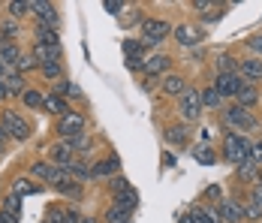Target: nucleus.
Returning <instances> with one entry per match:
<instances>
[{"instance_id":"nucleus-1","label":"nucleus","mask_w":262,"mask_h":223,"mask_svg":"<svg viewBox=\"0 0 262 223\" xmlns=\"http://www.w3.org/2000/svg\"><path fill=\"white\" fill-rule=\"evenodd\" d=\"M223 157L235 166H247L250 163V142L241 136V133H229L223 139Z\"/></svg>"},{"instance_id":"nucleus-2","label":"nucleus","mask_w":262,"mask_h":223,"mask_svg":"<svg viewBox=\"0 0 262 223\" xmlns=\"http://www.w3.org/2000/svg\"><path fill=\"white\" fill-rule=\"evenodd\" d=\"M139 33H142V43L145 46H157V43H163L172 33V27H169V22H163V18H145L139 25Z\"/></svg>"},{"instance_id":"nucleus-3","label":"nucleus","mask_w":262,"mask_h":223,"mask_svg":"<svg viewBox=\"0 0 262 223\" xmlns=\"http://www.w3.org/2000/svg\"><path fill=\"white\" fill-rule=\"evenodd\" d=\"M0 127L6 130V136H12V139H18V142H25L27 136H30V127H27V121L15 112V109H6L3 112V121H0Z\"/></svg>"},{"instance_id":"nucleus-4","label":"nucleus","mask_w":262,"mask_h":223,"mask_svg":"<svg viewBox=\"0 0 262 223\" xmlns=\"http://www.w3.org/2000/svg\"><path fill=\"white\" fill-rule=\"evenodd\" d=\"M178 112H181L184 121H196L202 115V97L196 88H187L181 97H178Z\"/></svg>"},{"instance_id":"nucleus-5","label":"nucleus","mask_w":262,"mask_h":223,"mask_svg":"<svg viewBox=\"0 0 262 223\" xmlns=\"http://www.w3.org/2000/svg\"><path fill=\"white\" fill-rule=\"evenodd\" d=\"M57 133L60 139H76L84 133V115L81 112H67L63 118H57Z\"/></svg>"},{"instance_id":"nucleus-6","label":"nucleus","mask_w":262,"mask_h":223,"mask_svg":"<svg viewBox=\"0 0 262 223\" xmlns=\"http://www.w3.org/2000/svg\"><path fill=\"white\" fill-rule=\"evenodd\" d=\"M223 118H226V124L232 127L235 133H241V136H244V130H253V127H256L253 115H250V109H241V106L226 109V112H223Z\"/></svg>"},{"instance_id":"nucleus-7","label":"nucleus","mask_w":262,"mask_h":223,"mask_svg":"<svg viewBox=\"0 0 262 223\" xmlns=\"http://www.w3.org/2000/svg\"><path fill=\"white\" fill-rule=\"evenodd\" d=\"M244 85H247V82L238 73H217V78H214V91H217L220 97H235Z\"/></svg>"},{"instance_id":"nucleus-8","label":"nucleus","mask_w":262,"mask_h":223,"mask_svg":"<svg viewBox=\"0 0 262 223\" xmlns=\"http://www.w3.org/2000/svg\"><path fill=\"white\" fill-rule=\"evenodd\" d=\"M30 12H36V18H39V25H42V27H52V30H57L60 15H57V6H54V3L33 0V3H30Z\"/></svg>"},{"instance_id":"nucleus-9","label":"nucleus","mask_w":262,"mask_h":223,"mask_svg":"<svg viewBox=\"0 0 262 223\" xmlns=\"http://www.w3.org/2000/svg\"><path fill=\"white\" fill-rule=\"evenodd\" d=\"M49 157H52V166L67 169V166L76 160V151H73V145H70L67 139H60V142H54L52 148H49Z\"/></svg>"},{"instance_id":"nucleus-10","label":"nucleus","mask_w":262,"mask_h":223,"mask_svg":"<svg viewBox=\"0 0 262 223\" xmlns=\"http://www.w3.org/2000/svg\"><path fill=\"white\" fill-rule=\"evenodd\" d=\"M169 64H172V57L169 54H151V57H145V64H142V70H145V78H157V75H169Z\"/></svg>"},{"instance_id":"nucleus-11","label":"nucleus","mask_w":262,"mask_h":223,"mask_svg":"<svg viewBox=\"0 0 262 223\" xmlns=\"http://www.w3.org/2000/svg\"><path fill=\"white\" fill-rule=\"evenodd\" d=\"M172 33H175V43L184 46V49H190V46H199V43H202V30H196V27H190V25H178Z\"/></svg>"},{"instance_id":"nucleus-12","label":"nucleus","mask_w":262,"mask_h":223,"mask_svg":"<svg viewBox=\"0 0 262 223\" xmlns=\"http://www.w3.org/2000/svg\"><path fill=\"white\" fill-rule=\"evenodd\" d=\"M118 169H121V157L118 154H108L105 160L91 166V178H105V175H115Z\"/></svg>"},{"instance_id":"nucleus-13","label":"nucleus","mask_w":262,"mask_h":223,"mask_svg":"<svg viewBox=\"0 0 262 223\" xmlns=\"http://www.w3.org/2000/svg\"><path fill=\"white\" fill-rule=\"evenodd\" d=\"M238 75L244 82H262V57H250L238 64Z\"/></svg>"},{"instance_id":"nucleus-14","label":"nucleus","mask_w":262,"mask_h":223,"mask_svg":"<svg viewBox=\"0 0 262 223\" xmlns=\"http://www.w3.org/2000/svg\"><path fill=\"white\" fill-rule=\"evenodd\" d=\"M33 57H36L39 67L42 64H60L63 51H60V46H33Z\"/></svg>"},{"instance_id":"nucleus-15","label":"nucleus","mask_w":262,"mask_h":223,"mask_svg":"<svg viewBox=\"0 0 262 223\" xmlns=\"http://www.w3.org/2000/svg\"><path fill=\"white\" fill-rule=\"evenodd\" d=\"M223 223H244V205H238V202H223L220 205V214H217Z\"/></svg>"},{"instance_id":"nucleus-16","label":"nucleus","mask_w":262,"mask_h":223,"mask_svg":"<svg viewBox=\"0 0 262 223\" xmlns=\"http://www.w3.org/2000/svg\"><path fill=\"white\" fill-rule=\"evenodd\" d=\"M42 112L63 118V115L70 112V106H67V99H63V97H57V94H49V97H42Z\"/></svg>"},{"instance_id":"nucleus-17","label":"nucleus","mask_w":262,"mask_h":223,"mask_svg":"<svg viewBox=\"0 0 262 223\" xmlns=\"http://www.w3.org/2000/svg\"><path fill=\"white\" fill-rule=\"evenodd\" d=\"M112 205H121V208H127V211H136L139 208V193L133 190V187H127V190H121V193H115V202Z\"/></svg>"},{"instance_id":"nucleus-18","label":"nucleus","mask_w":262,"mask_h":223,"mask_svg":"<svg viewBox=\"0 0 262 223\" xmlns=\"http://www.w3.org/2000/svg\"><path fill=\"white\" fill-rule=\"evenodd\" d=\"M163 91L169 94V97H181L184 91H187V82H184V75H166L163 78Z\"/></svg>"},{"instance_id":"nucleus-19","label":"nucleus","mask_w":262,"mask_h":223,"mask_svg":"<svg viewBox=\"0 0 262 223\" xmlns=\"http://www.w3.org/2000/svg\"><path fill=\"white\" fill-rule=\"evenodd\" d=\"M235 99H238V106H241V109H250V106H256V103H259V91L247 82V85L235 94Z\"/></svg>"},{"instance_id":"nucleus-20","label":"nucleus","mask_w":262,"mask_h":223,"mask_svg":"<svg viewBox=\"0 0 262 223\" xmlns=\"http://www.w3.org/2000/svg\"><path fill=\"white\" fill-rule=\"evenodd\" d=\"M3 85H6V94H25L27 88V82H25V75L21 73H6L3 75Z\"/></svg>"},{"instance_id":"nucleus-21","label":"nucleus","mask_w":262,"mask_h":223,"mask_svg":"<svg viewBox=\"0 0 262 223\" xmlns=\"http://www.w3.org/2000/svg\"><path fill=\"white\" fill-rule=\"evenodd\" d=\"M36 46H60V36H57V30L36 25Z\"/></svg>"},{"instance_id":"nucleus-22","label":"nucleus","mask_w":262,"mask_h":223,"mask_svg":"<svg viewBox=\"0 0 262 223\" xmlns=\"http://www.w3.org/2000/svg\"><path fill=\"white\" fill-rule=\"evenodd\" d=\"M60 196H70V199H81V184L76 178H67V181H60L57 187H54Z\"/></svg>"},{"instance_id":"nucleus-23","label":"nucleus","mask_w":262,"mask_h":223,"mask_svg":"<svg viewBox=\"0 0 262 223\" xmlns=\"http://www.w3.org/2000/svg\"><path fill=\"white\" fill-rule=\"evenodd\" d=\"M166 139H169V145H175V148L187 145V127H184V124L169 127V130H166Z\"/></svg>"},{"instance_id":"nucleus-24","label":"nucleus","mask_w":262,"mask_h":223,"mask_svg":"<svg viewBox=\"0 0 262 223\" xmlns=\"http://www.w3.org/2000/svg\"><path fill=\"white\" fill-rule=\"evenodd\" d=\"M130 211L127 208H121V205H108V211H105V220L108 223H130Z\"/></svg>"},{"instance_id":"nucleus-25","label":"nucleus","mask_w":262,"mask_h":223,"mask_svg":"<svg viewBox=\"0 0 262 223\" xmlns=\"http://www.w3.org/2000/svg\"><path fill=\"white\" fill-rule=\"evenodd\" d=\"M124 54L145 60V43H142V39H124Z\"/></svg>"},{"instance_id":"nucleus-26","label":"nucleus","mask_w":262,"mask_h":223,"mask_svg":"<svg viewBox=\"0 0 262 223\" xmlns=\"http://www.w3.org/2000/svg\"><path fill=\"white\" fill-rule=\"evenodd\" d=\"M199 97H202V109H217V106L223 103V97H220V94L214 91V85H211V88H205V91H202Z\"/></svg>"},{"instance_id":"nucleus-27","label":"nucleus","mask_w":262,"mask_h":223,"mask_svg":"<svg viewBox=\"0 0 262 223\" xmlns=\"http://www.w3.org/2000/svg\"><path fill=\"white\" fill-rule=\"evenodd\" d=\"M21 103H25L27 109H39L42 112V94L39 91H25L21 94Z\"/></svg>"},{"instance_id":"nucleus-28","label":"nucleus","mask_w":262,"mask_h":223,"mask_svg":"<svg viewBox=\"0 0 262 223\" xmlns=\"http://www.w3.org/2000/svg\"><path fill=\"white\" fill-rule=\"evenodd\" d=\"M39 73L46 75V78L60 82V78H63V67H60V64H42V67H39Z\"/></svg>"},{"instance_id":"nucleus-29","label":"nucleus","mask_w":262,"mask_h":223,"mask_svg":"<svg viewBox=\"0 0 262 223\" xmlns=\"http://www.w3.org/2000/svg\"><path fill=\"white\" fill-rule=\"evenodd\" d=\"M6 9H9V15H12V18H21V15H25V12H30V3H21V0H12V3H6Z\"/></svg>"},{"instance_id":"nucleus-30","label":"nucleus","mask_w":262,"mask_h":223,"mask_svg":"<svg viewBox=\"0 0 262 223\" xmlns=\"http://www.w3.org/2000/svg\"><path fill=\"white\" fill-rule=\"evenodd\" d=\"M3 211L6 214H12V217H18V211H21V196H6V202H3Z\"/></svg>"},{"instance_id":"nucleus-31","label":"nucleus","mask_w":262,"mask_h":223,"mask_svg":"<svg viewBox=\"0 0 262 223\" xmlns=\"http://www.w3.org/2000/svg\"><path fill=\"white\" fill-rule=\"evenodd\" d=\"M54 94H57V97H63V94H73V97H79L81 91L76 88V85H73V82H67V78H60V82H57V88H54Z\"/></svg>"},{"instance_id":"nucleus-32","label":"nucleus","mask_w":262,"mask_h":223,"mask_svg":"<svg viewBox=\"0 0 262 223\" xmlns=\"http://www.w3.org/2000/svg\"><path fill=\"white\" fill-rule=\"evenodd\" d=\"M33 67H39V64H36V57H33V54H21V60L15 64V73H30Z\"/></svg>"},{"instance_id":"nucleus-33","label":"nucleus","mask_w":262,"mask_h":223,"mask_svg":"<svg viewBox=\"0 0 262 223\" xmlns=\"http://www.w3.org/2000/svg\"><path fill=\"white\" fill-rule=\"evenodd\" d=\"M217 67H220V73H238V60L229 57V54H223V57L217 60Z\"/></svg>"},{"instance_id":"nucleus-34","label":"nucleus","mask_w":262,"mask_h":223,"mask_svg":"<svg viewBox=\"0 0 262 223\" xmlns=\"http://www.w3.org/2000/svg\"><path fill=\"white\" fill-rule=\"evenodd\" d=\"M0 33H3V43H12V36L18 33L15 22H0Z\"/></svg>"},{"instance_id":"nucleus-35","label":"nucleus","mask_w":262,"mask_h":223,"mask_svg":"<svg viewBox=\"0 0 262 223\" xmlns=\"http://www.w3.org/2000/svg\"><path fill=\"white\" fill-rule=\"evenodd\" d=\"M30 193H36V187H33V184H25V178H21V181H15V196H30Z\"/></svg>"},{"instance_id":"nucleus-36","label":"nucleus","mask_w":262,"mask_h":223,"mask_svg":"<svg viewBox=\"0 0 262 223\" xmlns=\"http://www.w3.org/2000/svg\"><path fill=\"white\" fill-rule=\"evenodd\" d=\"M127 187H130V181H127L124 175H115V178H112V193H121V190H127Z\"/></svg>"},{"instance_id":"nucleus-37","label":"nucleus","mask_w":262,"mask_h":223,"mask_svg":"<svg viewBox=\"0 0 262 223\" xmlns=\"http://www.w3.org/2000/svg\"><path fill=\"white\" fill-rule=\"evenodd\" d=\"M103 6H105V12H112V15H118V12L124 9V3H121V0H105Z\"/></svg>"},{"instance_id":"nucleus-38","label":"nucleus","mask_w":262,"mask_h":223,"mask_svg":"<svg viewBox=\"0 0 262 223\" xmlns=\"http://www.w3.org/2000/svg\"><path fill=\"white\" fill-rule=\"evenodd\" d=\"M250 163H262V142L250 145Z\"/></svg>"},{"instance_id":"nucleus-39","label":"nucleus","mask_w":262,"mask_h":223,"mask_svg":"<svg viewBox=\"0 0 262 223\" xmlns=\"http://www.w3.org/2000/svg\"><path fill=\"white\" fill-rule=\"evenodd\" d=\"M193 9H196V12H211L214 3H208V0H193Z\"/></svg>"},{"instance_id":"nucleus-40","label":"nucleus","mask_w":262,"mask_h":223,"mask_svg":"<svg viewBox=\"0 0 262 223\" xmlns=\"http://www.w3.org/2000/svg\"><path fill=\"white\" fill-rule=\"evenodd\" d=\"M244 217H253V220H256V217H262V208L259 205H247V208H244Z\"/></svg>"},{"instance_id":"nucleus-41","label":"nucleus","mask_w":262,"mask_h":223,"mask_svg":"<svg viewBox=\"0 0 262 223\" xmlns=\"http://www.w3.org/2000/svg\"><path fill=\"white\" fill-rule=\"evenodd\" d=\"M247 46H250V49L262 57V36H250V39H247Z\"/></svg>"},{"instance_id":"nucleus-42","label":"nucleus","mask_w":262,"mask_h":223,"mask_svg":"<svg viewBox=\"0 0 262 223\" xmlns=\"http://www.w3.org/2000/svg\"><path fill=\"white\" fill-rule=\"evenodd\" d=\"M220 196H223V190H220L217 184H211L208 190H205V199H220Z\"/></svg>"},{"instance_id":"nucleus-43","label":"nucleus","mask_w":262,"mask_h":223,"mask_svg":"<svg viewBox=\"0 0 262 223\" xmlns=\"http://www.w3.org/2000/svg\"><path fill=\"white\" fill-rule=\"evenodd\" d=\"M199 163L211 166V163H214V154H211V151H199Z\"/></svg>"},{"instance_id":"nucleus-44","label":"nucleus","mask_w":262,"mask_h":223,"mask_svg":"<svg viewBox=\"0 0 262 223\" xmlns=\"http://www.w3.org/2000/svg\"><path fill=\"white\" fill-rule=\"evenodd\" d=\"M253 205H259V208H262V181L253 187Z\"/></svg>"},{"instance_id":"nucleus-45","label":"nucleus","mask_w":262,"mask_h":223,"mask_svg":"<svg viewBox=\"0 0 262 223\" xmlns=\"http://www.w3.org/2000/svg\"><path fill=\"white\" fill-rule=\"evenodd\" d=\"M142 64H145V60H139V57H127V67H130V70H142Z\"/></svg>"},{"instance_id":"nucleus-46","label":"nucleus","mask_w":262,"mask_h":223,"mask_svg":"<svg viewBox=\"0 0 262 223\" xmlns=\"http://www.w3.org/2000/svg\"><path fill=\"white\" fill-rule=\"evenodd\" d=\"M63 223H81L79 211H67V220H63Z\"/></svg>"},{"instance_id":"nucleus-47","label":"nucleus","mask_w":262,"mask_h":223,"mask_svg":"<svg viewBox=\"0 0 262 223\" xmlns=\"http://www.w3.org/2000/svg\"><path fill=\"white\" fill-rule=\"evenodd\" d=\"M0 223H18V217H12V214H6V211H0Z\"/></svg>"},{"instance_id":"nucleus-48","label":"nucleus","mask_w":262,"mask_h":223,"mask_svg":"<svg viewBox=\"0 0 262 223\" xmlns=\"http://www.w3.org/2000/svg\"><path fill=\"white\" fill-rule=\"evenodd\" d=\"M9 94H6V85H3V78H0V99H6Z\"/></svg>"},{"instance_id":"nucleus-49","label":"nucleus","mask_w":262,"mask_h":223,"mask_svg":"<svg viewBox=\"0 0 262 223\" xmlns=\"http://www.w3.org/2000/svg\"><path fill=\"white\" fill-rule=\"evenodd\" d=\"M211 223H223L220 217H217V211H211Z\"/></svg>"},{"instance_id":"nucleus-50","label":"nucleus","mask_w":262,"mask_h":223,"mask_svg":"<svg viewBox=\"0 0 262 223\" xmlns=\"http://www.w3.org/2000/svg\"><path fill=\"white\" fill-rule=\"evenodd\" d=\"M3 142H6V130L0 127V145H3Z\"/></svg>"},{"instance_id":"nucleus-51","label":"nucleus","mask_w":262,"mask_h":223,"mask_svg":"<svg viewBox=\"0 0 262 223\" xmlns=\"http://www.w3.org/2000/svg\"><path fill=\"white\" fill-rule=\"evenodd\" d=\"M81 223H100V220H97V217H84Z\"/></svg>"},{"instance_id":"nucleus-52","label":"nucleus","mask_w":262,"mask_h":223,"mask_svg":"<svg viewBox=\"0 0 262 223\" xmlns=\"http://www.w3.org/2000/svg\"><path fill=\"white\" fill-rule=\"evenodd\" d=\"M0 154H3V145H0Z\"/></svg>"}]
</instances>
